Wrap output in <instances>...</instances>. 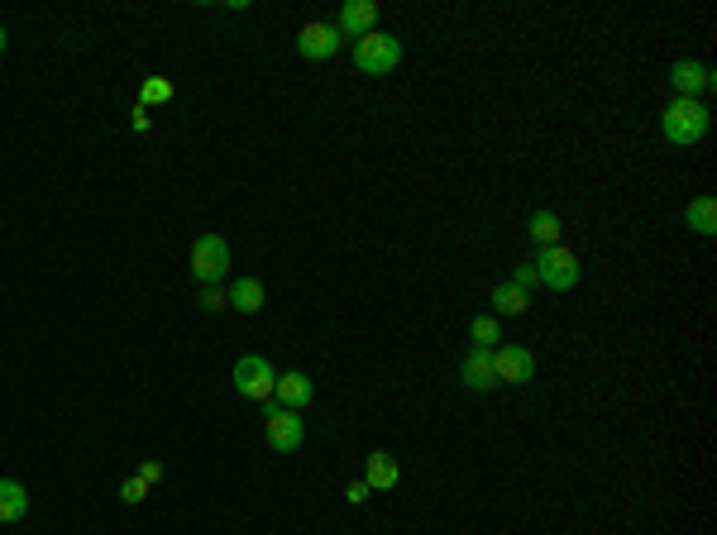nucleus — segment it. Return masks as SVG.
Here are the masks:
<instances>
[{
  "label": "nucleus",
  "instance_id": "1",
  "mask_svg": "<svg viewBox=\"0 0 717 535\" xmlns=\"http://www.w3.org/2000/svg\"><path fill=\"white\" fill-rule=\"evenodd\" d=\"M708 129H713V110H708V101L674 96L670 106L660 110V134H665V144H674V149H694V144H703Z\"/></svg>",
  "mask_w": 717,
  "mask_h": 535
},
{
  "label": "nucleus",
  "instance_id": "2",
  "mask_svg": "<svg viewBox=\"0 0 717 535\" xmlns=\"http://www.w3.org/2000/svg\"><path fill=\"white\" fill-rule=\"evenodd\" d=\"M349 58H354V67H359L364 77H388L392 67L402 63V39L388 34V29H373L364 39H354Z\"/></svg>",
  "mask_w": 717,
  "mask_h": 535
},
{
  "label": "nucleus",
  "instance_id": "3",
  "mask_svg": "<svg viewBox=\"0 0 717 535\" xmlns=\"http://www.w3.org/2000/svg\"><path fill=\"white\" fill-rule=\"evenodd\" d=\"M192 278L201 287H220V282L230 278V239L216 235V230H206V235L192 244Z\"/></svg>",
  "mask_w": 717,
  "mask_h": 535
},
{
  "label": "nucleus",
  "instance_id": "4",
  "mask_svg": "<svg viewBox=\"0 0 717 535\" xmlns=\"http://www.w3.org/2000/svg\"><path fill=\"white\" fill-rule=\"evenodd\" d=\"M230 383L244 402H273V387H278V368L268 364L263 354H239Z\"/></svg>",
  "mask_w": 717,
  "mask_h": 535
},
{
  "label": "nucleus",
  "instance_id": "5",
  "mask_svg": "<svg viewBox=\"0 0 717 535\" xmlns=\"http://www.w3.org/2000/svg\"><path fill=\"white\" fill-rule=\"evenodd\" d=\"M531 263H536V278H541V287H550V292H574V287H579V278H584V268H579L574 249H565V244H550V249H541Z\"/></svg>",
  "mask_w": 717,
  "mask_h": 535
},
{
  "label": "nucleus",
  "instance_id": "6",
  "mask_svg": "<svg viewBox=\"0 0 717 535\" xmlns=\"http://www.w3.org/2000/svg\"><path fill=\"white\" fill-rule=\"evenodd\" d=\"M263 435H268V450L273 454H297L306 445V421L302 411H287L278 402H268V416H263Z\"/></svg>",
  "mask_w": 717,
  "mask_h": 535
},
{
  "label": "nucleus",
  "instance_id": "7",
  "mask_svg": "<svg viewBox=\"0 0 717 535\" xmlns=\"http://www.w3.org/2000/svg\"><path fill=\"white\" fill-rule=\"evenodd\" d=\"M340 48H345V34L335 29V20H316L297 34V53H302L306 63H330Z\"/></svg>",
  "mask_w": 717,
  "mask_h": 535
},
{
  "label": "nucleus",
  "instance_id": "8",
  "mask_svg": "<svg viewBox=\"0 0 717 535\" xmlns=\"http://www.w3.org/2000/svg\"><path fill=\"white\" fill-rule=\"evenodd\" d=\"M670 86H674V96H694V101H703V91H713L717 86V72L708 63L679 58V63L670 67Z\"/></svg>",
  "mask_w": 717,
  "mask_h": 535
},
{
  "label": "nucleus",
  "instance_id": "9",
  "mask_svg": "<svg viewBox=\"0 0 717 535\" xmlns=\"http://www.w3.org/2000/svg\"><path fill=\"white\" fill-rule=\"evenodd\" d=\"M459 383L469 387V392H493L498 387V359H493V349H469L464 354V364H459Z\"/></svg>",
  "mask_w": 717,
  "mask_h": 535
},
{
  "label": "nucleus",
  "instance_id": "10",
  "mask_svg": "<svg viewBox=\"0 0 717 535\" xmlns=\"http://www.w3.org/2000/svg\"><path fill=\"white\" fill-rule=\"evenodd\" d=\"M493 359H498V383L517 387L536 378V354L526 344H502V349H493Z\"/></svg>",
  "mask_w": 717,
  "mask_h": 535
},
{
  "label": "nucleus",
  "instance_id": "11",
  "mask_svg": "<svg viewBox=\"0 0 717 535\" xmlns=\"http://www.w3.org/2000/svg\"><path fill=\"white\" fill-rule=\"evenodd\" d=\"M311 397H316V383L306 378L302 368H292V373H278V387H273V402L287 411H306L311 407Z\"/></svg>",
  "mask_w": 717,
  "mask_h": 535
},
{
  "label": "nucleus",
  "instance_id": "12",
  "mask_svg": "<svg viewBox=\"0 0 717 535\" xmlns=\"http://www.w3.org/2000/svg\"><path fill=\"white\" fill-rule=\"evenodd\" d=\"M364 483H369V493H392V488L402 483V464H397V454H388V450L364 454Z\"/></svg>",
  "mask_w": 717,
  "mask_h": 535
},
{
  "label": "nucleus",
  "instance_id": "13",
  "mask_svg": "<svg viewBox=\"0 0 717 535\" xmlns=\"http://www.w3.org/2000/svg\"><path fill=\"white\" fill-rule=\"evenodd\" d=\"M335 29H340L345 39H364V34H373V29H378V5H373V0H345Z\"/></svg>",
  "mask_w": 717,
  "mask_h": 535
},
{
  "label": "nucleus",
  "instance_id": "14",
  "mask_svg": "<svg viewBox=\"0 0 717 535\" xmlns=\"http://www.w3.org/2000/svg\"><path fill=\"white\" fill-rule=\"evenodd\" d=\"M225 292H230V311H239V316H259L263 306H268V292H263V282L249 278V273H244V278H235L230 287H225Z\"/></svg>",
  "mask_w": 717,
  "mask_h": 535
},
{
  "label": "nucleus",
  "instance_id": "15",
  "mask_svg": "<svg viewBox=\"0 0 717 535\" xmlns=\"http://www.w3.org/2000/svg\"><path fill=\"white\" fill-rule=\"evenodd\" d=\"M29 516V488L15 478H0V526H15Z\"/></svg>",
  "mask_w": 717,
  "mask_h": 535
},
{
  "label": "nucleus",
  "instance_id": "16",
  "mask_svg": "<svg viewBox=\"0 0 717 535\" xmlns=\"http://www.w3.org/2000/svg\"><path fill=\"white\" fill-rule=\"evenodd\" d=\"M684 225H689L698 239H713L717 235V201L713 196H694V201L684 206Z\"/></svg>",
  "mask_w": 717,
  "mask_h": 535
},
{
  "label": "nucleus",
  "instance_id": "17",
  "mask_svg": "<svg viewBox=\"0 0 717 535\" xmlns=\"http://www.w3.org/2000/svg\"><path fill=\"white\" fill-rule=\"evenodd\" d=\"M526 306H531V297H526L517 282H498L493 287V316H526Z\"/></svg>",
  "mask_w": 717,
  "mask_h": 535
},
{
  "label": "nucleus",
  "instance_id": "18",
  "mask_svg": "<svg viewBox=\"0 0 717 535\" xmlns=\"http://www.w3.org/2000/svg\"><path fill=\"white\" fill-rule=\"evenodd\" d=\"M526 235L536 239V249L560 244V215H555V211H531V220H526Z\"/></svg>",
  "mask_w": 717,
  "mask_h": 535
},
{
  "label": "nucleus",
  "instance_id": "19",
  "mask_svg": "<svg viewBox=\"0 0 717 535\" xmlns=\"http://www.w3.org/2000/svg\"><path fill=\"white\" fill-rule=\"evenodd\" d=\"M469 340L478 344V349H498L502 344V321L488 311V316H474V325H469Z\"/></svg>",
  "mask_w": 717,
  "mask_h": 535
},
{
  "label": "nucleus",
  "instance_id": "20",
  "mask_svg": "<svg viewBox=\"0 0 717 535\" xmlns=\"http://www.w3.org/2000/svg\"><path fill=\"white\" fill-rule=\"evenodd\" d=\"M177 96V86L168 82V77H149V82L139 86V106H168V101H173Z\"/></svg>",
  "mask_w": 717,
  "mask_h": 535
},
{
  "label": "nucleus",
  "instance_id": "21",
  "mask_svg": "<svg viewBox=\"0 0 717 535\" xmlns=\"http://www.w3.org/2000/svg\"><path fill=\"white\" fill-rule=\"evenodd\" d=\"M144 497H149V483H144V478H125V483H120V502H125V507H139Z\"/></svg>",
  "mask_w": 717,
  "mask_h": 535
},
{
  "label": "nucleus",
  "instance_id": "22",
  "mask_svg": "<svg viewBox=\"0 0 717 535\" xmlns=\"http://www.w3.org/2000/svg\"><path fill=\"white\" fill-rule=\"evenodd\" d=\"M225 306H230V292H225V287H201V311L216 316V311H225Z\"/></svg>",
  "mask_w": 717,
  "mask_h": 535
},
{
  "label": "nucleus",
  "instance_id": "23",
  "mask_svg": "<svg viewBox=\"0 0 717 535\" xmlns=\"http://www.w3.org/2000/svg\"><path fill=\"white\" fill-rule=\"evenodd\" d=\"M507 282H517V287H522V292H531V287H536V263H531V258H526V263H517V268H512V278Z\"/></svg>",
  "mask_w": 717,
  "mask_h": 535
},
{
  "label": "nucleus",
  "instance_id": "24",
  "mask_svg": "<svg viewBox=\"0 0 717 535\" xmlns=\"http://www.w3.org/2000/svg\"><path fill=\"white\" fill-rule=\"evenodd\" d=\"M345 502H349V507H364V502H369V483H364V478H359V483H349Z\"/></svg>",
  "mask_w": 717,
  "mask_h": 535
},
{
  "label": "nucleus",
  "instance_id": "25",
  "mask_svg": "<svg viewBox=\"0 0 717 535\" xmlns=\"http://www.w3.org/2000/svg\"><path fill=\"white\" fill-rule=\"evenodd\" d=\"M134 478H144V483H158V478H163V464H158V459H144V464H139V473H134Z\"/></svg>",
  "mask_w": 717,
  "mask_h": 535
},
{
  "label": "nucleus",
  "instance_id": "26",
  "mask_svg": "<svg viewBox=\"0 0 717 535\" xmlns=\"http://www.w3.org/2000/svg\"><path fill=\"white\" fill-rule=\"evenodd\" d=\"M130 125L144 134V129H149V106H134V120H130Z\"/></svg>",
  "mask_w": 717,
  "mask_h": 535
},
{
  "label": "nucleus",
  "instance_id": "27",
  "mask_svg": "<svg viewBox=\"0 0 717 535\" xmlns=\"http://www.w3.org/2000/svg\"><path fill=\"white\" fill-rule=\"evenodd\" d=\"M5 43H10V34H5V24H0V53H5Z\"/></svg>",
  "mask_w": 717,
  "mask_h": 535
}]
</instances>
